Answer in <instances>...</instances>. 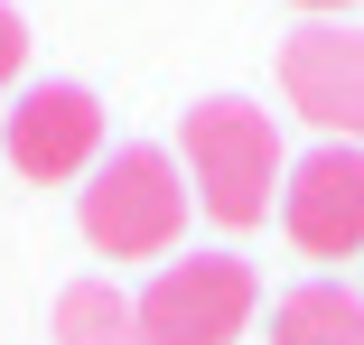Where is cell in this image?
<instances>
[{
  "instance_id": "obj_1",
  "label": "cell",
  "mask_w": 364,
  "mask_h": 345,
  "mask_svg": "<svg viewBox=\"0 0 364 345\" xmlns=\"http://www.w3.org/2000/svg\"><path fill=\"white\" fill-rule=\"evenodd\" d=\"M178 168H187V196H196L225 234L262 224V215H271V196L289 187L280 131H271V112L243 103V94H205V103L178 121Z\"/></svg>"
},
{
  "instance_id": "obj_2",
  "label": "cell",
  "mask_w": 364,
  "mask_h": 345,
  "mask_svg": "<svg viewBox=\"0 0 364 345\" xmlns=\"http://www.w3.org/2000/svg\"><path fill=\"white\" fill-rule=\"evenodd\" d=\"M75 224H85V243H94L103 261H159V252L187 234V168H178L168 150H150V141H122V150L85 177Z\"/></svg>"
},
{
  "instance_id": "obj_3",
  "label": "cell",
  "mask_w": 364,
  "mask_h": 345,
  "mask_svg": "<svg viewBox=\"0 0 364 345\" xmlns=\"http://www.w3.org/2000/svg\"><path fill=\"white\" fill-rule=\"evenodd\" d=\"M262 308V270L243 252H187L159 261V280L140 290V327L150 345H243Z\"/></svg>"
},
{
  "instance_id": "obj_4",
  "label": "cell",
  "mask_w": 364,
  "mask_h": 345,
  "mask_svg": "<svg viewBox=\"0 0 364 345\" xmlns=\"http://www.w3.org/2000/svg\"><path fill=\"white\" fill-rule=\"evenodd\" d=\"M0 150H10L19 177L65 187V177H94L103 168V103L85 84H28L0 121Z\"/></svg>"
},
{
  "instance_id": "obj_5",
  "label": "cell",
  "mask_w": 364,
  "mask_h": 345,
  "mask_svg": "<svg viewBox=\"0 0 364 345\" xmlns=\"http://www.w3.org/2000/svg\"><path fill=\"white\" fill-rule=\"evenodd\" d=\"M280 94L327 141H364V28H346V19L289 28L280 38Z\"/></svg>"
},
{
  "instance_id": "obj_6",
  "label": "cell",
  "mask_w": 364,
  "mask_h": 345,
  "mask_svg": "<svg viewBox=\"0 0 364 345\" xmlns=\"http://www.w3.org/2000/svg\"><path fill=\"white\" fill-rule=\"evenodd\" d=\"M280 224L309 261H355L364 252V150L355 141H327L289 168L280 187Z\"/></svg>"
},
{
  "instance_id": "obj_7",
  "label": "cell",
  "mask_w": 364,
  "mask_h": 345,
  "mask_svg": "<svg viewBox=\"0 0 364 345\" xmlns=\"http://www.w3.org/2000/svg\"><path fill=\"white\" fill-rule=\"evenodd\" d=\"M271 345H364V290L299 280V290L271 308Z\"/></svg>"
},
{
  "instance_id": "obj_8",
  "label": "cell",
  "mask_w": 364,
  "mask_h": 345,
  "mask_svg": "<svg viewBox=\"0 0 364 345\" xmlns=\"http://www.w3.org/2000/svg\"><path fill=\"white\" fill-rule=\"evenodd\" d=\"M56 345H150L140 299H122L112 280H75L56 299Z\"/></svg>"
},
{
  "instance_id": "obj_9",
  "label": "cell",
  "mask_w": 364,
  "mask_h": 345,
  "mask_svg": "<svg viewBox=\"0 0 364 345\" xmlns=\"http://www.w3.org/2000/svg\"><path fill=\"white\" fill-rule=\"evenodd\" d=\"M19 65H28V19L10 10V0H0V94L19 84Z\"/></svg>"
},
{
  "instance_id": "obj_10",
  "label": "cell",
  "mask_w": 364,
  "mask_h": 345,
  "mask_svg": "<svg viewBox=\"0 0 364 345\" xmlns=\"http://www.w3.org/2000/svg\"><path fill=\"white\" fill-rule=\"evenodd\" d=\"M289 10H309V19H336V10H355V0H289Z\"/></svg>"
}]
</instances>
